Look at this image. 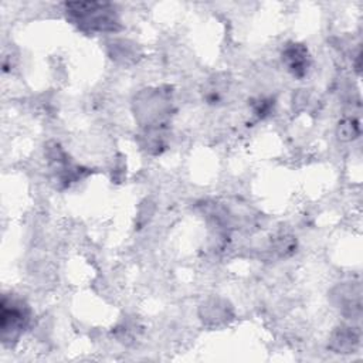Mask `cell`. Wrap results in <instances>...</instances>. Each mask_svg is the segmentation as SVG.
<instances>
[{
    "label": "cell",
    "instance_id": "6da1fadb",
    "mask_svg": "<svg viewBox=\"0 0 363 363\" xmlns=\"http://www.w3.org/2000/svg\"><path fill=\"white\" fill-rule=\"evenodd\" d=\"M67 10L82 27L98 31H113L118 28V18L108 3H68Z\"/></svg>",
    "mask_w": 363,
    "mask_h": 363
},
{
    "label": "cell",
    "instance_id": "7a4b0ae2",
    "mask_svg": "<svg viewBox=\"0 0 363 363\" xmlns=\"http://www.w3.org/2000/svg\"><path fill=\"white\" fill-rule=\"evenodd\" d=\"M1 337L4 342L16 339L20 332L30 322V311L27 305L20 299H9L7 296L1 301Z\"/></svg>",
    "mask_w": 363,
    "mask_h": 363
},
{
    "label": "cell",
    "instance_id": "3957f363",
    "mask_svg": "<svg viewBox=\"0 0 363 363\" xmlns=\"http://www.w3.org/2000/svg\"><path fill=\"white\" fill-rule=\"evenodd\" d=\"M282 58L294 77L301 78L306 74L309 67V55L302 44L288 45L282 54Z\"/></svg>",
    "mask_w": 363,
    "mask_h": 363
}]
</instances>
